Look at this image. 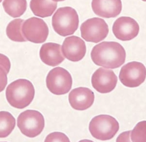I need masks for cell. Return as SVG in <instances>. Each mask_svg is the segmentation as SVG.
<instances>
[{"mask_svg": "<svg viewBox=\"0 0 146 142\" xmlns=\"http://www.w3.org/2000/svg\"><path fill=\"white\" fill-rule=\"evenodd\" d=\"M91 56L93 62L97 65L114 69L124 63L126 52L118 43L103 42L93 47Z\"/></svg>", "mask_w": 146, "mask_h": 142, "instance_id": "cell-1", "label": "cell"}, {"mask_svg": "<svg viewBox=\"0 0 146 142\" xmlns=\"http://www.w3.org/2000/svg\"><path fill=\"white\" fill-rule=\"evenodd\" d=\"M35 94L34 87L26 79L16 80L8 85L6 89V98L11 106L22 109L33 101Z\"/></svg>", "mask_w": 146, "mask_h": 142, "instance_id": "cell-2", "label": "cell"}, {"mask_svg": "<svg viewBox=\"0 0 146 142\" xmlns=\"http://www.w3.org/2000/svg\"><path fill=\"white\" fill-rule=\"evenodd\" d=\"M52 23L56 33L61 36H68L74 34L78 29L79 16L72 7H60L53 15Z\"/></svg>", "mask_w": 146, "mask_h": 142, "instance_id": "cell-3", "label": "cell"}, {"mask_svg": "<svg viewBox=\"0 0 146 142\" xmlns=\"http://www.w3.org/2000/svg\"><path fill=\"white\" fill-rule=\"evenodd\" d=\"M118 121L108 115H100L92 118L89 129L93 137L101 140H108L114 137L119 130Z\"/></svg>", "mask_w": 146, "mask_h": 142, "instance_id": "cell-4", "label": "cell"}, {"mask_svg": "<svg viewBox=\"0 0 146 142\" xmlns=\"http://www.w3.org/2000/svg\"><path fill=\"white\" fill-rule=\"evenodd\" d=\"M17 125L25 136L35 137L41 133L45 127V120L40 112L28 110L19 116Z\"/></svg>", "mask_w": 146, "mask_h": 142, "instance_id": "cell-5", "label": "cell"}, {"mask_svg": "<svg viewBox=\"0 0 146 142\" xmlns=\"http://www.w3.org/2000/svg\"><path fill=\"white\" fill-rule=\"evenodd\" d=\"M72 83L70 74L62 67L52 69L46 78L48 89L56 95H62L68 93L72 87Z\"/></svg>", "mask_w": 146, "mask_h": 142, "instance_id": "cell-6", "label": "cell"}, {"mask_svg": "<svg viewBox=\"0 0 146 142\" xmlns=\"http://www.w3.org/2000/svg\"><path fill=\"white\" fill-rule=\"evenodd\" d=\"M81 37L89 42L98 43L104 40L109 32L107 24L103 19L92 18L80 26Z\"/></svg>", "mask_w": 146, "mask_h": 142, "instance_id": "cell-7", "label": "cell"}, {"mask_svg": "<svg viewBox=\"0 0 146 142\" xmlns=\"http://www.w3.org/2000/svg\"><path fill=\"white\" fill-rule=\"evenodd\" d=\"M119 78L126 87H138L146 79V67L143 63L137 61L128 63L121 69Z\"/></svg>", "mask_w": 146, "mask_h": 142, "instance_id": "cell-8", "label": "cell"}, {"mask_svg": "<svg viewBox=\"0 0 146 142\" xmlns=\"http://www.w3.org/2000/svg\"><path fill=\"white\" fill-rule=\"evenodd\" d=\"M22 32L27 41L35 44H41L46 40L49 29L43 20L32 17L25 21L23 24Z\"/></svg>", "mask_w": 146, "mask_h": 142, "instance_id": "cell-9", "label": "cell"}, {"mask_svg": "<svg viewBox=\"0 0 146 142\" xmlns=\"http://www.w3.org/2000/svg\"><path fill=\"white\" fill-rule=\"evenodd\" d=\"M139 24L135 20L129 16H121L113 24L112 31L117 39L123 41H130L139 33Z\"/></svg>", "mask_w": 146, "mask_h": 142, "instance_id": "cell-10", "label": "cell"}, {"mask_svg": "<svg viewBox=\"0 0 146 142\" xmlns=\"http://www.w3.org/2000/svg\"><path fill=\"white\" fill-rule=\"evenodd\" d=\"M117 77L113 71L103 68L98 69L92 77V86L101 93L112 92L116 86Z\"/></svg>", "mask_w": 146, "mask_h": 142, "instance_id": "cell-11", "label": "cell"}, {"mask_svg": "<svg viewBox=\"0 0 146 142\" xmlns=\"http://www.w3.org/2000/svg\"><path fill=\"white\" fill-rule=\"evenodd\" d=\"M62 51L64 56L72 62L80 61L86 53V45L85 42L79 37H68L64 40Z\"/></svg>", "mask_w": 146, "mask_h": 142, "instance_id": "cell-12", "label": "cell"}, {"mask_svg": "<svg viewBox=\"0 0 146 142\" xmlns=\"http://www.w3.org/2000/svg\"><path fill=\"white\" fill-rule=\"evenodd\" d=\"M94 92L86 87H78L72 90L68 96V100L72 108L76 110L87 109L94 101Z\"/></svg>", "mask_w": 146, "mask_h": 142, "instance_id": "cell-13", "label": "cell"}, {"mask_svg": "<svg viewBox=\"0 0 146 142\" xmlns=\"http://www.w3.org/2000/svg\"><path fill=\"white\" fill-rule=\"evenodd\" d=\"M92 7L97 15L110 18L120 14L122 5L121 0H92Z\"/></svg>", "mask_w": 146, "mask_h": 142, "instance_id": "cell-14", "label": "cell"}, {"mask_svg": "<svg viewBox=\"0 0 146 142\" xmlns=\"http://www.w3.org/2000/svg\"><path fill=\"white\" fill-rule=\"evenodd\" d=\"M40 57L44 63L54 67L62 63L64 57L62 54L61 45L54 43H47L41 46Z\"/></svg>", "mask_w": 146, "mask_h": 142, "instance_id": "cell-15", "label": "cell"}, {"mask_svg": "<svg viewBox=\"0 0 146 142\" xmlns=\"http://www.w3.org/2000/svg\"><path fill=\"white\" fill-rule=\"evenodd\" d=\"M30 7L35 15L46 18L54 13L57 9V3L52 0H31Z\"/></svg>", "mask_w": 146, "mask_h": 142, "instance_id": "cell-16", "label": "cell"}, {"mask_svg": "<svg viewBox=\"0 0 146 142\" xmlns=\"http://www.w3.org/2000/svg\"><path fill=\"white\" fill-rule=\"evenodd\" d=\"M3 6L5 12L13 18L20 17L27 9L26 0H4Z\"/></svg>", "mask_w": 146, "mask_h": 142, "instance_id": "cell-17", "label": "cell"}, {"mask_svg": "<svg viewBox=\"0 0 146 142\" xmlns=\"http://www.w3.org/2000/svg\"><path fill=\"white\" fill-rule=\"evenodd\" d=\"M24 20L16 19L10 22L6 28V34L11 40L18 42H24L27 41L23 33L22 26Z\"/></svg>", "mask_w": 146, "mask_h": 142, "instance_id": "cell-18", "label": "cell"}, {"mask_svg": "<svg viewBox=\"0 0 146 142\" xmlns=\"http://www.w3.org/2000/svg\"><path fill=\"white\" fill-rule=\"evenodd\" d=\"M0 137L5 138L11 134L15 128L16 120L13 116L6 111L0 113Z\"/></svg>", "mask_w": 146, "mask_h": 142, "instance_id": "cell-19", "label": "cell"}, {"mask_svg": "<svg viewBox=\"0 0 146 142\" xmlns=\"http://www.w3.org/2000/svg\"><path fill=\"white\" fill-rule=\"evenodd\" d=\"M131 141L134 142H146V121L138 122L133 130L131 131Z\"/></svg>", "mask_w": 146, "mask_h": 142, "instance_id": "cell-20", "label": "cell"}, {"mask_svg": "<svg viewBox=\"0 0 146 142\" xmlns=\"http://www.w3.org/2000/svg\"><path fill=\"white\" fill-rule=\"evenodd\" d=\"M70 139L65 134L60 132H54L47 135L45 142H70Z\"/></svg>", "mask_w": 146, "mask_h": 142, "instance_id": "cell-21", "label": "cell"}, {"mask_svg": "<svg viewBox=\"0 0 146 142\" xmlns=\"http://www.w3.org/2000/svg\"><path fill=\"white\" fill-rule=\"evenodd\" d=\"M0 61H1L0 62L1 68L4 69L7 74H8L11 67V63L10 62L9 60L5 55L1 54Z\"/></svg>", "mask_w": 146, "mask_h": 142, "instance_id": "cell-22", "label": "cell"}, {"mask_svg": "<svg viewBox=\"0 0 146 142\" xmlns=\"http://www.w3.org/2000/svg\"><path fill=\"white\" fill-rule=\"evenodd\" d=\"M7 73L1 68V92L5 89L7 83Z\"/></svg>", "mask_w": 146, "mask_h": 142, "instance_id": "cell-23", "label": "cell"}, {"mask_svg": "<svg viewBox=\"0 0 146 142\" xmlns=\"http://www.w3.org/2000/svg\"><path fill=\"white\" fill-rule=\"evenodd\" d=\"M131 131L127 132H125V133H122L121 135L119 136V137L117 138V141H119L120 139H127V141H130L129 140V136H130V133H131Z\"/></svg>", "mask_w": 146, "mask_h": 142, "instance_id": "cell-24", "label": "cell"}, {"mask_svg": "<svg viewBox=\"0 0 146 142\" xmlns=\"http://www.w3.org/2000/svg\"><path fill=\"white\" fill-rule=\"evenodd\" d=\"M53 1H55V2H58V1H65V0H52Z\"/></svg>", "mask_w": 146, "mask_h": 142, "instance_id": "cell-25", "label": "cell"}, {"mask_svg": "<svg viewBox=\"0 0 146 142\" xmlns=\"http://www.w3.org/2000/svg\"><path fill=\"white\" fill-rule=\"evenodd\" d=\"M142 1H146V0H142Z\"/></svg>", "mask_w": 146, "mask_h": 142, "instance_id": "cell-26", "label": "cell"}]
</instances>
